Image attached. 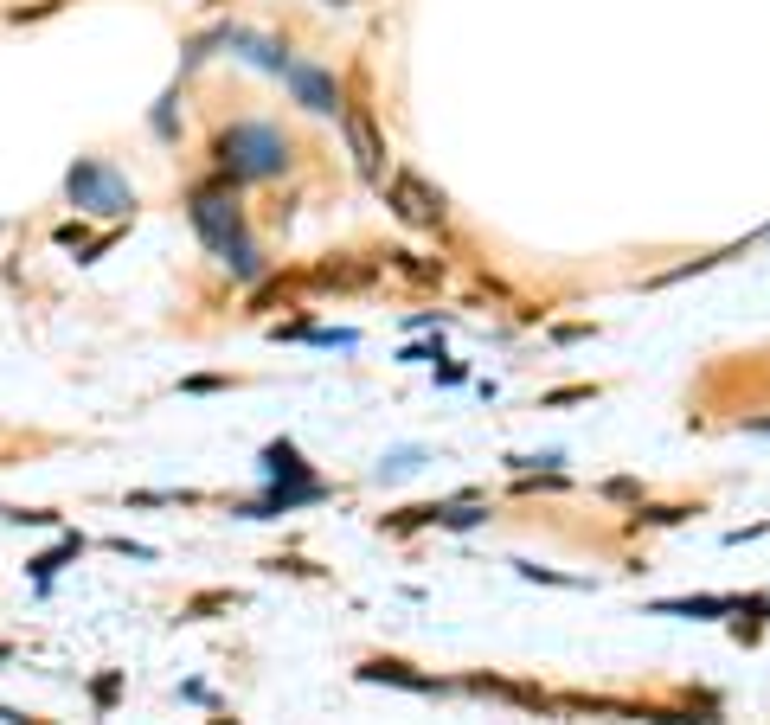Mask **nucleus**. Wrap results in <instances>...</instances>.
Returning <instances> with one entry per match:
<instances>
[{
  "mask_svg": "<svg viewBox=\"0 0 770 725\" xmlns=\"http://www.w3.org/2000/svg\"><path fill=\"white\" fill-rule=\"evenodd\" d=\"M129 507H174V501H199L193 488H135V495H122Z\"/></svg>",
  "mask_w": 770,
  "mask_h": 725,
  "instance_id": "obj_17",
  "label": "nucleus"
},
{
  "mask_svg": "<svg viewBox=\"0 0 770 725\" xmlns=\"http://www.w3.org/2000/svg\"><path fill=\"white\" fill-rule=\"evenodd\" d=\"M398 360H405V366H424V360H443V341H430V347H405V353H398Z\"/></svg>",
  "mask_w": 770,
  "mask_h": 725,
  "instance_id": "obj_24",
  "label": "nucleus"
},
{
  "mask_svg": "<svg viewBox=\"0 0 770 725\" xmlns=\"http://www.w3.org/2000/svg\"><path fill=\"white\" fill-rule=\"evenodd\" d=\"M0 520H7V527H58L52 507H0Z\"/></svg>",
  "mask_w": 770,
  "mask_h": 725,
  "instance_id": "obj_18",
  "label": "nucleus"
},
{
  "mask_svg": "<svg viewBox=\"0 0 770 725\" xmlns=\"http://www.w3.org/2000/svg\"><path fill=\"white\" fill-rule=\"evenodd\" d=\"M65 199L77 206V219H135V187L103 154H77L65 167Z\"/></svg>",
  "mask_w": 770,
  "mask_h": 725,
  "instance_id": "obj_3",
  "label": "nucleus"
},
{
  "mask_svg": "<svg viewBox=\"0 0 770 725\" xmlns=\"http://www.w3.org/2000/svg\"><path fill=\"white\" fill-rule=\"evenodd\" d=\"M283 90H289V103L308 116H341L347 110V90H341V77H334L328 65H315V58H296V65L283 71Z\"/></svg>",
  "mask_w": 770,
  "mask_h": 725,
  "instance_id": "obj_5",
  "label": "nucleus"
},
{
  "mask_svg": "<svg viewBox=\"0 0 770 725\" xmlns=\"http://www.w3.org/2000/svg\"><path fill=\"white\" fill-rule=\"evenodd\" d=\"M341 135H347V154H353V167H360V180L366 187H385V135H379V122L366 116V103H347L341 110Z\"/></svg>",
  "mask_w": 770,
  "mask_h": 725,
  "instance_id": "obj_6",
  "label": "nucleus"
},
{
  "mask_svg": "<svg viewBox=\"0 0 770 725\" xmlns=\"http://www.w3.org/2000/svg\"><path fill=\"white\" fill-rule=\"evenodd\" d=\"M360 674L366 687H405V693H450V681H437V674H418L411 661H398V655H373V661H360Z\"/></svg>",
  "mask_w": 770,
  "mask_h": 725,
  "instance_id": "obj_9",
  "label": "nucleus"
},
{
  "mask_svg": "<svg viewBox=\"0 0 770 725\" xmlns=\"http://www.w3.org/2000/svg\"><path fill=\"white\" fill-rule=\"evenodd\" d=\"M424 462H430V450H418V443H405V450H385L373 475H379V482H405V475H418Z\"/></svg>",
  "mask_w": 770,
  "mask_h": 725,
  "instance_id": "obj_14",
  "label": "nucleus"
},
{
  "mask_svg": "<svg viewBox=\"0 0 770 725\" xmlns=\"http://www.w3.org/2000/svg\"><path fill=\"white\" fill-rule=\"evenodd\" d=\"M379 257H328V264L308 270V289H334V296H353V289H373Z\"/></svg>",
  "mask_w": 770,
  "mask_h": 725,
  "instance_id": "obj_10",
  "label": "nucleus"
},
{
  "mask_svg": "<svg viewBox=\"0 0 770 725\" xmlns=\"http://www.w3.org/2000/svg\"><path fill=\"white\" fill-rule=\"evenodd\" d=\"M264 572H289V578H321V565H308V559H283V552H276V559H264Z\"/></svg>",
  "mask_w": 770,
  "mask_h": 725,
  "instance_id": "obj_19",
  "label": "nucleus"
},
{
  "mask_svg": "<svg viewBox=\"0 0 770 725\" xmlns=\"http://www.w3.org/2000/svg\"><path fill=\"white\" fill-rule=\"evenodd\" d=\"M328 495H334V488L321 482V475H315V482H264V495L238 501L231 514H238V520H283V514H302V507H321Z\"/></svg>",
  "mask_w": 770,
  "mask_h": 725,
  "instance_id": "obj_7",
  "label": "nucleus"
},
{
  "mask_svg": "<svg viewBox=\"0 0 770 725\" xmlns=\"http://www.w3.org/2000/svg\"><path fill=\"white\" fill-rule=\"evenodd\" d=\"M462 379H469V366H456V360L437 366V385H462Z\"/></svg>",
  "mask_w": 770,
  "mask_h": 725,
  "instance_id": "obj_27",
  "label": "nucleus"
},
{
  "mask_svg": "<svg viewBox=\"0 0 770 725\" xmlns=\"http://www.w3.org/2000/svg\"><path fill=\"white\" fill-rule=\"evenodd\" d=\"M289 167H296V142L270 116H231L212 135V174L231 187H264V180H283Z\"/></svg>",
  "mask_w": 770,
  "mask_h": 725,
  "instance_id": "obj_2",
  "label": "nucleus"
},
{
  "mask_svg": "<svg viewBox=\"0 0 770 725\" xmlns=\"http://www.w3.org/2000/svg\"><path fill=\"white\" fill-rule=\"evenodd\" d=\"M180 103H187V97H180V77H174V84L161 90V103L148 110V135H154L161 148H174V142H180Z\"/></svg>",
  "mask_w": 770,
  "mask_h": 725,
  "instance_id": "obj_13",
  "label": "nucleus"
},
{
  "mask_svg": "<svg viewBox=\"0 0 770 725\" xmlns=\"http://www.w3.org/2000/svg\"><path fill=\"white\" fill-rule=\"evenodd\" d=\"M225 373H193V379H180V392H193V398H206V392H225Z\"/></svg>",
  "mask_w": 770,
  "mask_h": 725,
  "instance_id": "obj_20",
  "label": "nucleus"
},
{
  "mask_svg": "<svg viewBox=\"0 0 770 725\" xmlns=\"http://www.w3.org/2000/svg\"><path fill=\"white\" fill-rule=\"evenodd\" d=\"M0 725H45V719H33V713H20V706H0Z\"/></svg>",
  "mask_w": 770,
  "mask_h": 725,
  "instance_id": "obj_26",
  "label": "nucleus"
},
{
  "mask_svg": "<svg viewBox=\"0 0 770 725\" xmlns=\"http://www.w3.org/2000/svg\"><path fill=\"white\" fill-rule=\"evenodd\" d=\"M219 33H225V52H238L244 65H257V71H270V77H283L296 58H289V45L283 39H270V33H257V26H238V20H219Z\"/></svg>",
  "mask_w": 770,
  "mask_h": 725,
  "instance_id": "obj_8",
  "label": "nucleus"
},
{
  "mask_svg": "<svg viewBox=\"0 0 770 725\" xmlns=\"http://www.w3.org/2000/svg\"><path fill=\"white\" fill-rule=\"evenodd\" d=\"M385 206H392V219L398 225H411V231H443V219H450V206H443V193L437 187H424L411 167H392V180H385Z\"/></svg>",
  "mask_w": 770,
  "mask_h": 725,
  "instance_id": "obj_4",
  "label": "nucleus"
},
{
  "mask_svg": "<svg viewBox=\"0 0 770 725\" xmlns=\"http://www.w3.org/2000/svg\"><path fill=\"white\" fill-rule=\"evenodd\" d=\"M103 546H110V552H122V559H154V546H142V539H122V533H110Z\"/></svg>",
  "mask_w": 770,
  "mask_h": 725,
  "instance_id": "obj_22",
  "label": "nucleus"
},
{
  "mask_svg": "<svg viewBox=\"0 0 770 725\" xmlns=\"http://www.w3.org/2000/svg\"><path fill=\"white\" fill-rule=\"evenodd\" d=\"M116 693H122V674H116V668H103V674H97V687H90V700H97V706H116Z\"/></svg>",
  "mask_w": 770,
  "mask_h": 725,
  "instance_id": "obj_21",
  "label": "nucleus"
},
{
  "mask_svg": "<svg viewBox=\"0 0 770 725\" xmlns=\"http://www.w3.org/2000/svg\"><path fill=\"white\" fill-rule=\"evenodd\" d=\"M257 469H264V482H315L308 456H302L289 437H270L264 450H257Z\"/></svg>",
  "mask_w": 770,
  "mask_h": 725,
  "instance_id": "obj_12",
  "label": "nucleus"
},
{
  "mask_svg": "<svg viewBox=\"0 0 770 725\" xmlns=\"http://www.w3.org/2000/svg\"><path fill=\"white\" fill-rule=\"evenodd\" d=\"M7 661H13V642H0V668H7Z\"/></svg>",
  "mask_w": 770,
  "mask_h": 725,
  "instance_id": "obj_28",
  "label": "nucleus"
},
{
  "mask_svg": "<svg viewBox=\"0 0 770 725\" xmlns=\"http://www.w3.org/2000/svg\"><path fill=\"white\" fill-rule=\"evenodd\" d=\"M180 700H193V706H206V700H212V687H206V681H180Z\"/></svg>",
  "mask_w": 770,
  "mask_h": 725,
  "instance_id": "obj_25",
  "label": "nucleus"
},
{
  "mask_svg": "<svg viewBox=\"0 0 770 725\" xmlns=\"http://www.w3.org/2000/svg\"><path fill=\"white\" fill-rule=\"evenodd\" d=\"M244 187H231V180H199V187H187V225H193V238L206 244L212 257L231 270V283H244V289H257V283H270V257L257 251V238H251V219H244Z\"/></svg>",
  "mask_w": 770,
  "mask_h": 725,
  "instance_id": "obj_1",
  "label": "nucleus"
},
{
  "mask_svg": "<svg viewBox=\"0 0 770 725\" xmlns=\"http://www.w3.org/2000/svg\"><path fill=\"white\" fill-rule=\"evenodd\" d=\"M84 546H90V539L77 533V527H65V533H58V546H52V552H33V559H26V578H33V591H39V597L52 591V578L65 572V565H71V559H77Z\"/></svg>",
  "mask_w": 770,
  "mask_h": 725,
  "instance_id": "obj_11",
  "label": "nucleus"
},
{
  "mask_svg": "<svg viewBox=\"0 0 770 725\" xmlns=\"http://www.w3.org/2000/svg\"><path fill=\"white\" fill-rule=\"evenodd\" d=\"M385 264H392L398 276H411V283H443V264H430V257H418V251H385Z\"/></svg>",
  "mask_w": 770,
  "mask_h": 725,
  "instance_id": "obj_15",
  "label": "nucleus"
},
{
  "mask_svg": "<svg viewBox=\"0 0 770 725\" xmlns=\"http://www.w3.org/2000/svg\"><path fill=\"white\" fill-rule=\"evenodd\" d=\"M732 597H681V604H655V616H726Z\"/></svg>",
  "mask_w": 770,
  "mask_h": 725,
  "instance_id": "obj_16",
  "label": "nucleus"
},
{
  "mask_svg": "<svg viewBox=\"0 0 770 725\" xmlns=\"http://www.w3.org/2000/svg\"><path fill=\"white\" fill-rule=\"evenodd\" d=\"M520 578H539V584H565V591H572V584H584V578H565V572H546V565H520Z\"/></svg>",
  "mask_w": 770,
  "mask_h": 725,
  "instance_id": "obj_23",
  "label": "nucleus"
},
{
  "mask_svg": "<svg viewBox=\"0 0 770 725\" xmlns=\"http://www.w3.org/2000/svg\"><path fill=\"white\" fill-rule=\"evenodd\" d=\"M321 7H353V0H321Z\"/></svg>",
  "mask_w": 770,
  "mask_h": 725,
  "instance_id": "obj_29",
  "label": "nucleus"
}]
</instances>
